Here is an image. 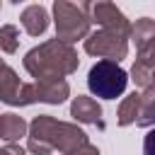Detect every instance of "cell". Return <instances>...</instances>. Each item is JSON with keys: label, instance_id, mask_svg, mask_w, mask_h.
<instances>
[{"label": "cell", "instance_id": "cell-1", "mask_svg": "<svg viewBox=\"0 0 155 155\" xmlns=\"http://www.w3.org/2000/svg\"><path fill=\"white\" fill-rule=\"evenodd\" d=\"M85 143H90L87 133L78 124L58 121L51 114L34 116V121L29 124V131H27V148L34 155H51L53 150L70 155L73 150H78Z\"/></svg>", "mask_w": 155, "mask_h": 155}, {"label": "cell", "instance_id": "cell-2", "mask_svg": "<svg viewBox=\"0 0 155 155\" xmlns=\"http://www.w3.org/2000/svg\"><path fill=\"white\" fill-rule=\"evenodd\" d=\"M22 63H24V70L34 80H63L65 75L78 70L80 58L70 44L48 39V41L34 46L31 51H27Z\"/></svg>", "mask_w": 155, "mask_h": 155}, {"label": "cell", "instance_id": "cell-3", "mask_svg": "<svg viewBox=\"0 0 155 155\" xmlns=\"http://www.w3.org/2000/svg\"><path fill=\"white\" fill-rule=\"evenodd\" d=\"M53 24H56V39L65 44L85 41L90 36V17H87V2H68L56 0L53 2Z\"/></svg>", "mask_w": 155, "mask_h": 155}, {"label": "cell", "instance_id": "cell-4", "mask_svg": "<svg viewBox=\"0 0 155 155\" xmlns=\"http://www.w3.org/2000/svg\"><path fill=\"white\" fill-rule=\"evenodd\" d=\"M128 85V73L111 61H97L87 73V87L94 97L102 99H116L124 94Z\"/></svg>", "mask_w": 155, "mask_h": 155}, {"label": "cell", "instance_id": "cell-5", "mask_svg": "<svg viewBox=\"0 0 155 155\" xmlns=\"http://www.w3.org/2000/svg\"><path fill=\"white\" fill-rule=\"evenodd\" d=\"M85 53L90 56H97L102 61H111V63H119L128 56V39L126 36H119L114 31H92L87 39H85Z\"/></svg>", "mask_w": 155, "mask_h": 155}, {"label": "cell", "instance_id": "cell-6", "mask_svg": "<svg viewBox=\"0 0 155 155\" xmlns=\"http://www.w3.org/2000/svg\"><path fill=\"white\" fill-rule=\"evenodd\" d=\"M0 102L10 107H29L36 102L31 82H22L19 75L2 61H0Z\"/></svg>", "mask_w": 155, "mask_h": 155}, {"label": "cell", "instance_id": "cell-7", "mask_svg": "<svg viewBox=\"0 0 155 155\" xmlns=\"http://www.w3.org/2000/svg\"><path fill=\"white\" fill-rule=\"evenodd\" d=\"M87 17H90V22L99 24L104 31H114L126 39L131 34V22L114 2H87Z\"/></svg>", "mask_w": 155, "mask_h": 155}, {"label": "cell", "instance_id": "cell-8", "mask_svg": "<svg viewBox=\"0 0 155 155\" xmlns=\"http://www.w3.org/2000/svg\"><path fill=\"white\" fill-rule=\"evenodd\" d=\"M131 80L143 90L155 85V41L138 48V58L131 68Z\"/></svg>", "mask_w": 155, "mask_h": 155}, {"label": "cell", "instance_id": "cell-9", "mask_svg": "<svg viewBox=\"0 0 155 155\" xmlns=\"http://www.w3.org/2000/svg\"><path fill=\"white\" fill-rule=\"evenodd\" d=\"M34 99L44 104H63L70 97V85L65 80H34Z\"/></svg>", "mask_w": 155, "mask_h": 155}, {"label": "cell", "instance_id": "cell-10", "mask_svg": "<svg viewBox=\"0 0 155 155\" xmlns=\"http://www.w3.org/2000/svg\"><path fill=\"white\" fill-rule=\"evenodd\" d=\"M70 116L80 124H94L99 128H104V121H102V107L94 97H87V94H78L73 102H70Z\"/></svg>", "mask_w": 155, "mask_h": 155}, {"label": "cell", "instance_id": "cell-11", "mask_svg": "<svg viewBox=\"0 0 155 155\" xmlns=\"http://www.w3.org/2000/svg\"><path fill=\"white\" fill-rule=\"evenodd\" d=\"M19 22H22V27H24V31L29 36H39V34H44L48 29V12H46L44 5L34 2V5H27L22 10Z\"/></svg>", "mask_w": 155, "mask_h": 155}, {"label": "cell", "instance_id": "cell-12", "mask_svg": "<svg viewBox=\"0 0 155 155\" xmlns=\"http://www.w3.org/2000/svg\"><path fill=\"white\" fill-rule=\"evenodd\" d=\"M29 131V124L19 116V114H0V138L7 143H17L19 138H24Z\"/></svg>", "mask_w": 155, "mask_h": 155}, {"label": "cell", "instance_id": "cell-13", "mask_svg": "<svg viewBox=\"0 0 155 155\" xmlns=\"http://www.w3.org/2000/svg\"><path fill=\"white\" fill-rule=\"evenodd\" d=\"M136 126H140V128H155V85L148 87L140 94V111H138Z\"/></svg>", "mask_w": 155, "mask_h": 155}, {"label": "cell", "instance_id": "cell-14", "mask_svg": "<svg viewBox=\"0 0 155 155\" xmlns=\"http://www.w3.org/2000/svg\"><path fill=\"white\" fill-rule=\"evenodd\" d=\"M128 39H133V44H136L138 48H143V46H148L150 41H155V19H150V17L136 19V24H131Z\"/></svg>", "mask_w": 155, "mask_h": 155}, {"label": "cell", "instance_id": "cell-15", "mask_svg": "<svg viewBox=\"0 0 155 155\" xmlns=\"http://www.w3.org/2000/svg\"><path fill=\"white\" fill-rule=\"evenodd\" d=\"M138 111H140V94L138 92H131L124 97V102L119 104V114H116V121L119 126H128V124H136L138 119Z\"/></svg>", "mask_w": 155, "mask_h": 155}, {"label": "cell", "instance_id": "cell-16", "mask_svg": "<svg viewBox=\"0 0 155 155\" xmlns=\"http://www.w3.org/2000/svg\"><path fill=\"white\" fill-rule=\"evenodd\" d=\"M19 46V29L15 24H2L0 27V51L15 53Z\"/></svg>", "mask_w": 155, "mask_h": 155}, {"label": "cell", "instance_id": "cell-17", "mask_svg": "<svg viewBox=\"0 0 155 155\" xmlns=\"http://www.w3.org/2000/svg\"><path fill=\"white\" fill-rule=\"evenodd\" d=\"M143 155H155V128H150L143 138Z\"/></svg>", "mask_w": 155, "mask_h": 155}, {"label": "cell", "instance_id": "cell-18", "mask_svg": "<svg viewBox=\"0 0 155 155\" xmlns=\"http://www.w3.org/2000/svg\"><path fill=\"white\" fill-rule=\"evenodd\" d=\"M70 155H102V153H99V148H97V145H92V143H85V145H80L78 150H73Z\"/></svg>", "mask_w": 155, "mask_h": 155}, {"label": "cell", "instance_id": "cell-19", "mask_svg": "<svg viewBox=\"0 0 155 155\" xmlns=\"http://www.w3.org/2000/svg\"><path fill=\"white\" fill-rule=\"evenodd\" d=\"M0 155H24V150L17 143H7L5 148H0Z\"/></svg>", "mask_w": 155, "mask_h": 155}, {"label": "cell", "instance_id": "cell-20", "mask_svg": "<svg viewBox=\"0 0 155 155\" xmlns=\"http://www.w3.org/2000/svg\"><path fill=\"white\" fill-rule=\"evenodd\" d=\"M0 7H2V5H0Z\"/></svg>", "mask_w": 155, "mask_h": 155}]
</instances>
